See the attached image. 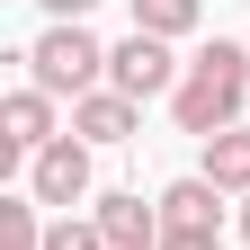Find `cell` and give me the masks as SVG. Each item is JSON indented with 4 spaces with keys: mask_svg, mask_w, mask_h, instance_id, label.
<instances>
[{
    "mask_svg": "<svg viewBox=\"0 0 250 250\" xmlns=\"http://www.w3.org/2000/svg\"><path fill=\"white\" fill-rule=\"evenodd\" d=\"M241 99H250V45L214 36V45L188 54V81H179L170 116H179V134H206L214 143L224 125H241Z\"/></svg>",
    "mask_w": 250,
    "mask_h": 250,
    "instance_id": "1",
    "label": "cell"
},
{
    "mask_svg": "<svg viewBox=\"0 0 250 250\" xmlns=\"http://www.w3.org/2000/svg\"><path fill=\"white\" fill-rule=\"evenodd\" d=\"M27 89L81 107L89 89H107V45L89 36V27H45V36L27 45Z\"/></svg>",
    "mask_w": 250,
    "mask_h": 250,
    "instance_id": "2",
    "label": "cell"
},
{
    "mask_svg": "<svg viewBox=\"0 0 250 250\" xmlns=\"http://www.w3.org/2000/svg\"><path fill=\"white\" fill-rule=\"evenodd\" d=\"M179 62H170V45L161 36H143V27H134V36H125V45H107V89H125V99H179Z\"/></svg>",
    "mask_w": 250,
    "mask_h": 250,
    "instance_id": "3",
    "label": "cell"
},
{
    "mask_svg": "<svg viewBox=\"0 0 250 250\" xmlns=\"http://www.w3.org/2000/svg\"><path fill=\"white\" fill-rule=\"evenodd\" d=\"M27 188H36V206H62V214H72V206L89 197V143H81V134L45 143L36 161H27Z\"/></svg>",
    "mask_w": 250,
    "mask_h": 250,
    "instance_id": "4",
    "label": "cell"
},
{
    "mask_svg": "<svg viewBox=\"0 0 250 250\" xmlns=\"http://www.w3.org/2000/svg\"><path fill=\"white\" fill-rule=\"evenodd\" d=\"M89 224L107 232V250H161V206H143L134 188L99 197V214H89Z\"/></svg>",
    "mask_w": 250,
    "mask_h": 250,
    "instance_id": "5",
    "label": "cell"
},
{
    "mask_svg": "<svg viewBox=\"0 0 250 250\" xmlns=\"http://www.w3.org/2000/svg\"><path fill=\"white\" fill-rule=\"evenodd\" d=\"M152 206H161V232H170V224H188V232H224V214H214V206H224V188H214V179H170Z\"/></svg>",
    "mask_w": 250,
    "mask_h": 250,
    "instance_id": "6",
    "label": "cell"
},
{
    "mask_svg": "<svg viewBox=\"0 0 250 250\" xmlns=\"http://www.w3.org/2000/svg\"><path fill=\"white\" fill-rule=\"evenodd\" d=\"M134 116H143V107L125 99V89H89V99L72 107V134H81V143H134Z\"/></svg>",
    "mask_w": 250,
    "mask_h": 250,
    "instance_id": "7",
    "label": "cell"
},
{
    "mask_svg": "<svg viewBox=\"0 0 250 250\" xmlns=\"http://www.w3.org/2000/svg\"><path fill=\"white\" fill-rule=\"evenodd\" d=\"M0 125H9V152H27V161H36L45 143H62V125H54V99H45V89H9Z\"/></svg>",
    "mask_w": 250,
    "mask_h": 250,
    "instance_id": "8",
    "label": "cell"
},
{
    "mask_svg": "<svg viewBox=\"0 0 250 250\" xmlns=\"http://www.w3.org/2000/svg\"><path fill=\"white\" fill-rule=\"evenodd\" d=\"M197 179H214L224 197H250V125H224V134L206 143V170Z\"/></svg>",
    "mask_w": 250,
    "mask_h": 250,
    "instance_id": "9",
    "label": "cell"
},
{
    "mask_svg": "<svg viewBox=\"0 0 250 250\" xmlns=\"http://www.w3.org/2000/svg\"><path fill=\"white\" fill-rule=\"evenodd\" d=\"M206 18V0H134V27H143V36H188V27H197Z\"/></svg>",
    "mask_w": 250,
    "mask_h": 250,
    "instance_id": "10",
    "label": "cell"
},
{
    "mask_svg": "<svg viewBox=\"0 0 250 250\" xmlns=\"http://www.w3.org/2000/svg\"><path fill=\"white\" fill-rule=\"evenodd\" d=\"M0 250H45V224H36V206H0Z\"/></svg>",
    "mask_w": 250,
    "mask_h": 250,
    "instance_id": "11",
    "label": "cell"
},
{
    "mask_svg": "<svg viewBox=\"0 0 250 250\" xmlns=\"http://www.w3.org/2000/svg\"><path fill=\"white\" fill-rule=\"evenodd\" d=\"M45 250H107V232L81 224V214H54V224H45Z\"/></svg>",
    "mask_w": 250,
    "mask_h": 250,
    "instance_id": "12",
    "label": "cell"
},
{
    "mask_svg": "<svg viewBox=\"0 0 250 250\" xmlns=\"http://www.w3.org/2000/svg\"><path fill=\"white\" fill-rule=\"evenodd\" d=\"M161 250H224V232H188V224H170V232H161Z\"/></svg>",
    "mask_w": 250,
    "mask_h": 250,
    "instance_id": "13",
    "label": "cell"
},
{
    "mask_svg": "<svg viewBox=\"0 0 250 250\" xmlns=\"http://www.w3.org/2000/svg\"><path fill=\"white\" fill-rule=\"evenodd\" d=\"M89 9H99V0H45V18H54V27H81Z\"/></svg>",
    "mask_w": 250,
    "mask_h": 250,
    "instance_id": "14",
    "label": "cell"
},
{
    "mask_svg": "<svg viewBox=\"0 0 250 250\" xmlns=\"http://www.w3.org/2000/svg\"><path fill=\"white\" fill-rule=\"evenodd\" d=\"M241 241H250V206H241Z\"/></svg>",
    "mask_w": 250,
    "mask_h": 250,
    "instance_id": "15",
    "label": "cell"
}]
</instances>
